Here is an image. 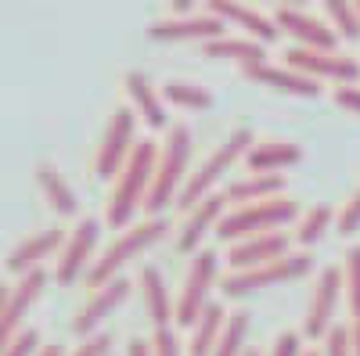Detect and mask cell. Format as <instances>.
Returning a JSON list of instances; mask_svg holds the SVG:
<instances>
[{
  "label": "cell",
  "instance_id": "6da1fadb",
  "mask_svg": "<svg viewBox=\"0 0 360 356\" xmlns=\"http://www.w3.org/2000/svg\"><path fill=\"white\" fill-rule=\"evenodd\" d=\"M159 152H162L159 140H152V137L137 140L134 155L127 159V166L119 169V176L112 180V195H108V205H105L108 227H127L137 213V205L148 202V191H152L155 169H159Z\"/></svg>",
  "mask_w": 360,
  "mask_h": 356
},
{
  "label": "cell",
  "instance_id": "7a4b0ae2",
  "mask_svg": "<svg viewBox=\"0 0 360 356\" xmlns=\"http://www.w3.org/2000/svg\"><path fill=\"white\" fill-rule=\"evenodd\" d=\"M188 159H191V126L188 123H173L166 130V140H162V152H159V169H155V184L148 191V202L144 209L159 216L166 209V202L180 198L188 184Z\"/></svg>",
  "mask_w": 360,
  "mask_h": 356
},
{
  "label": "cell",
  "instance_id": "3957f363",
  "mask_svg": "<svg viewBox=\"0 0 360 356\" xmlns=\"http://www.w3.org/2000/svg\"><path fill=\"white\" fill-rule=\"evenodd\" d=\"M252 144H256V137H252V130H249V126H234V130L224 137V144H217L213 152L205 155V162L188 176L184 191H180V198H176V202H180V209L191 213L202 198L213 195V184L220 180V176H224L238 159H245V155L252 152Z\"/></svg>",
  "mask_w": 360,
  "mask_h": 356
},
{
  "label": "cell",
  "instance_id": "277c9868",
  "mask_svg": "<svg viewBox=\"0 0 360 356\" xmlns=\"http://www.w3.org/2000/svg\"><path fill=\"white\" fill-rule=\"evenodd\" d=\"M166 230H169V223L162 216H148V220H141V223H134L127 230H119L108 242V249L101 252V259H94V266L86 270V284L90 288H105L108 281H115L119 270H123L130 259H137V252H144L148 245H155Z\"/></svg>",
  "mask_w": 360,
  "mask_h": 356
},
{
  "label": "cell",
  "instance_id": "5b68a950",
  "mask_svg": "<svg viewBox=\"0 0 360 356\" xmlns=\"http://www.w3.org/2000/svg\"><path fill=\"white\" fill-rule=\"evenodd\" d=\"M295 216H303V213H299V202L288 198V195L263 198V202H252V205H234V209H227V216L220 220L217 237H224V242H242V237L266 234L270 227H281Z\"/></svg>",
  "mask_w": 360,
  "mask_h": 356
},
{
  "label": "cell",
  "instance_id": "8992f818",
  "mask_svg": "<svg viewBox=\"0 0 360 356\" xmlns=\"http://www.w3.org/2000/svg\"><path fill=\"white\" fill-rule=\"evenodd\" d=\"M217 270H220L217 249H198L191 266H188L184 288H180V295H176V324L180 328H195L198 317L205 313L209 288H213V281H217Z\"/></svg>",
  "mask_w": 360,
  "mask_h": 356
},
{
  "label": "cell",
  "instance_id": "52a82bcc",
  "mask_svg": "<svg viewBox=\"0 0 360 356\" xmlns=\"http://www.w3.org/2000/svg\"><path fill=\"white\" fill-rule=\"evenodd\" d=\"M310 266H314V259L307 252H288L281 259L249 266V270H231V274H224V295H227V299H242V295H249L256 288H266V284L292 281L299 274H307Z\"/></svg>",
  "mask_w": 360,
  "mask_h": 356
},
{
  "label": "cell",
  "instance_id": "ba28073f",
  "mask_svg": "<svg viewBox=\"0 0 360 356\" xmlns=\"http://www.w3.org/2000/svg\"><path fill=\"white\" fill-rule=\"evenodd\" d=\"M134 130H137V112L130 105L115 108L108 115V126H105V137H101V147H98V159H94V169L101 180H115L119 169L127 166V159L134 155Z\"/></svg>",
  "mask_w": 360,
  "mask_h": 356
},
{
  "label": "cell",
  "instance_id": "9c48e42d",
  "mask_svg": "<svg viewBox=\"0 0 360 356\" xmlns=\"http://www.w3.org/2000/svg\"><path fill=\"white\" fill-rule=\"evenodd\" d=\"M346 288V274L339 270L335 263H324L317 277H314V288H310V303H307V317H303V331L310 338H324L328 331L335 328L332 317H335V306H339V291Z\"/></svg>",
  "mask_w": 360,
  "mask_h": 356
},
{
  "label": "cell",
  "instance_id": "30bf717a",
  "mask_svg": "<svg viewBox=\"0 0 360 356\" xmlns=\"http://www.w3.org/2000/svg\"><path fill=\"white\" fill-rule=\"evenodd\" d=\"M285 65L307 72V76H314V79H339V83H356V79H360V62H356L353 54L303 47V44H292V47L285 51Z\"/></svg>",
  "mask_w": 360,
  "mask_h": 356
},
{
  "label": "cell",
  "instance_id": "8fae6325",
  "mask_svg": "<svg viewBox=\"0 0 360 356\" xmlns=\"http://www.w3.org/2000/svg\"><path fill=\"white\" fill-rule=\"evenodd\" d=\"M98 237H101V220H94V216H83L69 230L62 252H58V266H54V281L58 284H72L79 274H86L90 266H94L90 256H94Z\"/></svg>",
  "mask_w": 360,
  "mask_h": 356
},
{
  "label": "cell",
  "instance_id": "7c38bea8",
  "mask_svg": "<svg viewBox=\"0 0 360 356\" xmlns=\"http://www.w3.org/2000/svg\"><path fill=\"white\" fill-rule=\"evenodd\" d=\"M44 284H47V270L37 266V270L22 274L18 284L0 288V335H4V342L22 331V317H25L29 306L37 303V295L44 291Z\"/></svg>",
  "mask_w": 360,
  "mask_h": 356
},
{
  "label": "cell",
  "instance_id": "4fadbf2b",
  "mask_svg": "<svg viewBox=\"0 0 360 356\" xmlns=\"http://www.w3.org/2000/svg\"><path fill=\"white\" fill-rule=\"evenodd\" d=\"M127 295H130V277H115V281H108L105 288H94V295H90V299L79 306V313L72 317V331H76L79 338L98 335L101 320H105L112 310L123 306Z\"/></svg>",
  "mask_w": 360,
  "mask_h": 356
},
{
  "label": "cell",
  "instance_id": "5bb4252c",
  "mask_svg": "<svg viewBox=\"0 0 360 356\" xmlns=\"http://www.w3.org/2000/svg\"><path fill=\"white\" fill-rule=\"evenodd\" d=\"M148 37L152 40H217L224 37V18L209 15V11H195V15H184V18H173V15H162L148 25Z\"/></svg>",
  "mask_w": 360,
  "mask_h": 356
},
{
  "label": "cell",
  "instance_id": "9a60e30c",
  "mask_svg": "<svg viewBox=\"0 0 360 356\" xmlns=\"http://www.w3.org/2000/svg\"><path fill=\"white\" fill-rule=\"evenodd\" d=\"M274 22L278 29H285V33L295 37V44H303V47H321V51H335L339 44V33L328 22H321L317 15L303 11V8H292V4H281L274 11Z\"/></svg>",
  "mask_w": 360,
  "mask_h": 356
},
{
  "label": "cell",
  "instance_id": "2e32d148",
  "mask_svg": "<svg viewBox=\"0 0 360 356\" xmlns=\"http://www.w3.org/2000/svg\"><path fill=\"white\" fill-rule=\"evenodd\" d=\"M123 86H127V94H130V108H134L152 130H169V126H173L169 115H166V98H162L159 86L148 79V72L130 69V72L123 76Z\"/></svg>",
  "mask_w": 360,
  "mask_h": 356
},
{
  "label": "cell",
  "instance_id": "e0dca14e",
  "mask_svg": "<svg viewBox=\"0 0 360 356\" xmlns=\"http://www.w3.org/2000/svg\"><path fill=\"white\" fill-rule=\"evenodd\" d=\"M288 242H292V237L285 230H266V234L242 237V242L231 245L227 263H231V270H249V266H259V263L288 256Z\"/></svg>",
  "mask_w": 360,
  "mask_h": 356
},
{
  "label": "cell",
  "instance_id": "ac0fdd59",
  "mask_svg": "<svg viewBox=\"0 0 360 356\" xmlns=\"http://www.w3.org/2000/svg\"><path fill=\"white\" fill-rule=\"evenodd\" d=\"M65 230L62 227H44V230H37V234H29V237H22V242L8 252V259H4V266H8V274H29V270H37L40 266V259H47L54 249H62L65 245Z\"/></svg>",
  "mask_w": 360,
  "mask_h": 356
},
{
  "label": "cell",
  "instance_id": "d6986e66",
  "mask_svg": "<svg viewBox=\"0 0 360 356\" xmlns=\"http://www.w3.org/2000/svg\"><path fill=\"white\" fill-rule=\"evenodd\" d=\"M224 216H227V198H224V191H213V195L202 198L195 209L188 213V223L180 227V234H176V249H180V252H195V249L202 245L205 230H209V227L217 230Z\"/></svg>",
  "mask_w": 360,
  "mask_h": 356
},
{
  "label": "cell",
  "instance_id": "ffe728a7",
  "mask_svg": "<svg viewBox=\"0 0 360 356\" xmlns=\"http://www.w3.org/2000/svg\"><path fill=\"white\" fill-rule=\"evenodd\" d=\"M205 11L217 15V18H224V22L231 18V22H238V25H245L249 37H256L259 44H270V40L281 33L274 18L263 15V11H256V8H249V4H242V0H205Z\"/></svg>",
  "mask_w": 360,
  "mask_h": 356
},
{
  "label": "cell",
  "instance_id": "44dd1931",
  "mask_svg": "<svg viewBox=\"0 0 360 356\" xmlns=\"http://www.w3.org/2000/svg\"><path fill=\"white\" fill-rule=\"evenodd\" d=\"M205 58H234L245 72L256 69V65H266V44H259L256 37H234V33H224L217 40H205L202 44Z\"/></svg>",
  "mask_w": 360,
  "mask_h": 356
},
{
  "label": "cell",
  "instance_id": "7402d4cb",
  "mask_svg": "<svg viewBox=\"0 0 360 356\" xmlns=\"http://www.w3.org/2000/svg\"><path fill=\"white\" fill-rule=\"evenodd\" d=\"M249 79L256 83H266V86H274V91H285V94H299V98H317L321 94V83L307 72H299L292 65H256L245 72Z\"/></svg>",
  "mask_w": 360,
  "mask_h": 356
},
{
  "label": "cell",
  "instance_id": "603a6c76",
  "mask_svg": "<svg viewBox=\"0 0 360 356\" xmlns=\"http://www.w3.org/2000/svg\"><path fill=\"white\" fill-rule=\"evenodd\" d=\"M141 295H144L148 317H152L155 328H169V320H176V299L169 295L159 266H144L141 270Z\"/></svg>",
  "mask_w": 360,
  "mask_h": 356
},
{
  "label": "cell",
  "instance_id": "cb8c5ba5",
  "mask_svg": "<svg viewBox=\"0 0 360 356\" xmlns=\"http://www.w3.org/2000/svg\"><path fill=\"white\" fill-rule=\"evenodd\" d=\"M278 195H285L281 173H249V176H238V180L224 184V198L234 205H252V202L278 198Z\"/></svg>",
  "mask_w": 360,
  "mask_h": 356
},
{
  "label": "cell",
  "instance_id": "d4e9b609",
  "mask_svg": "<svg viewBox=\"0 0 360 356\" xmlns=\"http://www.w3.org/2000/svg\"><path fill=\"white\" fill-rule=\"evenodd\" d=\"M37 184L47 198V205L54 213H62V216H76L79 209V202H76V191L72 184L62 176V169H58L54 162H37Z\"/></svg>",
  "mask_w": 360,
  "mask_h": 356
},
{
  "label": "cell",
  "instance_id": "484cf974",
  "mask_svg": "<svg viewBox=\"0 0 360 356\" xmlns=\"http://www.w3.org/2000/svg\"><path fill=\"white\" fill-rule=\"evenodd\" d=\"M299 159H303V147L295 140H256L252 152L245 155V166H249V173H274Z\"/></svg>",
  "mask_w": 360,
  "mask_h": 356
},
{
  "label": "cell",
  "instance_id": "4316f807",
  "mask_svg": "<svg viewBox=\"0 0 360 356\" xmlns=\"http://www.w3.org/2000/svg\"><path fill=\"white\" fill-rule=\"evenodd\" d=\"M224 324H227V313L220 303H209L205 313L198 317V324L191 328V342H188V356H213L217 352V342L224 335Z\"/></svg>",
  "mask_w": 360,
  "mask_h": 356
},
{
  "label": "cell",
  "instance_id": "83f0119b",
  "mask_svg": "<svg viewBox=\"0 0 360 356\" xmlns=\"http://www.w3.org/2000/svg\"><path fill=\"white\" fill-rule=\"evenodd\" d=\"M332 220H339L335 205H328V202L310 205V209L299 216V223H295V242H299V245H314V242H321L324 230L332 227Z\"/></svg>",
  "mask_w": 360,
  "mask_h": 356
},
{
  "label": "cell",
  "instance_id": "f1b7e54d",
  "mask_svg": "<svg viewBox=\"0 0 360 356\" xmlns=\"http://www.w3.org/2000/svg\"><path fill=\"white\" fill-rule=\"evenodd\" d=\"M162 98L173 101V105H180V108H198V112L217 105L213 91H209V86H202V83H191V79H169V83L162 86Z\"/></svg>",
  "mask_w": 360,
  "mask_h": 356
},
{
  "label": "cell",
  "instance_id": "f546056e",
  "mask_svg": "<svg viewBox=\"0 0 360 356\" xmlns=\"http://www.w3.org/2000/svg\"><path fill=\"white\" fill-rule=\"evenodd\" d=\"M245 335H249V313H245V310L227 313L224 335H220L213 356H245V352H249V349H245Z\"/></svg>",
  "mask_w": 360,
  "mask_h": 356
},
{
  "label": "cell",
  "instance_id": "4dcf8cb0",
  "mask_svg": "<svg viewBox=\"0 0 360 356\" xmlns=\"http://www.w3.org/2000/svg\"><path fill=\"white\" fill-rule=\"evenodd\" d=\"M328 18L335 22V33H342L346 40H360V11L349 0H324Z\"/></svg>",
  "mask_w": 360,
  "mask_h": 356
},
{
  "label": "cell",
  "instance_id": "1f68e13d",
  "mask_svg": "<svg viewBox=\"0 0 360 356\" xmlns=\"http://www.w3.org/2000/svg\"><path fill=\"white\" fill-rule=\"evenodd\" d=\"M342 274H346V299L353 317H360V245H349L346 263H342Z\"/></svg>",
  "mask_w": 360,
  "mask_h": 356
},
{
  "label": "cell",
  "instance_id": "d6a6232c",
  "mask_svg": "<svg viewBox=\"0 0 360 356\" xmlns=\"http://www.w3.org/2000/svg\"><path fill=\"white\" fill-rule=\"evenodd\" d=\"M40 352V331L37 328H22L15 338L0 345V356H37Z\"/></svg>",
  "mask_w": 360,
  "mask_h": 356
},
{
  "label": "cell",
  "instance_id": "836d02e7",
  "mask_svg": "<svg viewBox=\"0 0 360 356\" xmlns=\"http://www.w3.org/2000/svg\"><path fill=\"white\" fill-rule=\"evenodd\" d=\"M321 356H353V338H349V328H346V324H335V328L324 335Z\"/></svg>",
  "mask_w": 360,
  "mask_h": 356
},
{
  "label": "cell",
  "instance_id": "e575fe53",
  "mask_svg": "<svg viewBox=\"0 0 360 356\" xmlns=\"http://www.w3.org/2000/svg\"><path fill=\"white\" fill-rule=\"evenodd\" d=\"M339 234H353L356 227H360V187L342 202V209H339Z\"/></svg>",
  "mask_w": 360,
  "mask_h": 356
},
{
  "label": "cell",
  "instance_id": "d590c367",
  "mask_svg": "<svg viewBox=\"0 0 360 356\" xmlns=\"http://www.w3.org/2000/svg\"><path fill=\"white\" fill-rule=\"evenodd\" d=\"M270 356H307L303 335H299V331H281V335L274 338V349H270Z\"/></svg>",
  "mask_w": 360,
  "mask_h": 356
},
{
  "label": "cell",
  "instance_id": "8d00e7d4",
  "mask_svg": "<svg viewBox=\"0 0 360 356\" xmlns=\"http://www.w3.org/2000/svg\"><path fill=\"white\" fill-rule=\"evenodd\" d=\"M152 349H155V356H184V352H180V338H176L173 328H155Z\"/></svg>",
  "mask_w": 360,
  "mask_h": 356
},
{
  "label": "cell",
  "instance_id": "74e56055",
  "mask_svg": "<svg viewBox=\"0 0 360 356\" xmlns=\"http://www.w3.org/2000/svg\"><path fill=\"white\" fill-rule=\"evenodd\" d=\"M108 345H112V335H108V331H98V335L83 338L69 356H108Z\"/></svg>",
  "mask_w": 360,
  "mask_h": 356
},
{
  "label": "cell",
  "instance_id": "f35d334b",
  "mask_svg": "<svg viewBox=\"0 0 360 356\" xmlns=\"http://www.w3.org/2000/svg\"><path fill=\"white\" fill-rule=\"evenodd\" d=\"M332 98H335V105H342V108H353V112H360V86H353V83H339Z\"/></svg>",
  "mask_w": 360,
  "mask_h": 356
},
{
  "label": "cell",
  "instance_id": "ab89813d",
  "mask_svg": "<svg viewBox=\"0 0 360 356\" xmlns=\"http://www.w3.org/2000/svg\"><path fill=\"white\" fill-rule=\"evenodd\" d=\"M127 356H155L152 338H130L127 342Z\"/></svg>",
  "mask_w": 360,
  "mask_h": 356
},
{
  "label": "cell",
  "instance_id": "60d3db41",
  "mask_svg": "<svg viewBox=\"0 0 360 356\" xmlns=\"http://www.w3.org/2000/svg\"><path fill=\"white\" fill-rule=\"evenodd\" d=\"M37 356H69L65 352V345L62 342H47V345H40V352Z\"/></svg>",
  "mask_w": 360,
  "mask_h": 356
},
{
  "label": "cell",
  "instance_id": "b9f144b4",
  "mask_svg": "<svg viewBox=\"0 0 360 356\" xmlns=\"http://www.w3.org/2000/svg\"><path fill=\"white\" fill-rule=\"evenodd\" d=\"M349 338H353V356H360V317H353L349 324Z\"/></svg>",
  "mask_w": 360,
  "mask_h": 356
},
{
  "label": "cell",
  "instance_id": "7bdbcfd3",
  "mask_svg": "<svg viewBox=\"0 0 360 356\" xmlns=\"http://www.w3.org/2000/svg\"><path fill=\"white\" fill-rule=\"evenodd\" d=\"M307 356H321V349H307Z\"/></svg>",
  "mask_w": 360,
  "mask_h": 356
},
{
  "label": "cell",
  "instance_id": "ee69618b",
  "mask_svg": "<svg viewBox=\"0 0 360 356\" xmlns=\"http://www.w3.org/2000/svg\"><path fill=\"white\" fill-rule=\"evenodd\" d=\"M245 356H263V352H259V349H249V352H245Z\"/></svg>",
  "mask_w": 360,
  "mask_h": 356
},
{
  "label": "cell",
  "instance_id": "f6af8a7d",
  "mask_svg": "<svg viewBox=\"0 0 360 356\" xmlns=\"http://www.w3.org/2000/svg\"><path fill=\"white\" fill-rule=\"evenodd\" d=\"M356 11H360V0H356Z\"/></svg>",
  "mask_w": 360,
  "mask_h": 356
}]
</instances>
